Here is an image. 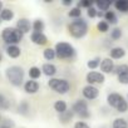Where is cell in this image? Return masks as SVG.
<instances>
[{
    "instance_id": "obj_40",
    "label": "cell",
    "mask_w": 128,
    "mask_h": 128,
    "mask_svg": "<svg viewBox=\"0 0 128 128\" xmlns=\"http://www.w3.org/2000/svg\"><path fill=\"white\" fill-rule=\"evenodd\" d=\"M3 9H4V6H3V2H0V13H2Z\"/></svg>"
},
{
    "instance_id": "obj_35",
    "label": "cell",
    "mask_w": 128,
    "mask_h": 128,
    "mask_svg": "<svg viewBox=\"0 0 128 128\" xmlns=\"http://www.w3.org/2000/svg\"><path fill=\"white\" fill-rule=\"evenodd\" d=\"M97 13H98V10H97L96 6H90L89 9H87V15H88L90 19L96 18V16H97Z\"/></svg>"
},
{
    "instance_id": "obj_12",
    "label": "cell",
    "mask_w": 128,
    "mask_h": 128,
    "mask_svg": "<svg viewBox=\"0 0 128 128\" xmlns=\"http://www.w3.org/2000/svg\"><path fill=\"white\" fill-rule=\"evenodd\" d=\"M99 68H100V73H103V74L112 73L114 70V63H113V60L110 58H104L100 62Z\"/></svg>"
},
{
    "instance_id": "obj_43",
    "label": "cell",
    "mask_w": 128,
    "mask_h": 128,
    "mask_svg": "<svg viewBox=\"0 0 128 128\" xmlns=\"http://www.w3.org/2000/svg\"><path fill=\"white\" fill-rule=\"evenodd\" d=\"M127 102H128V94H127Z\"/></svg>"
},
{
    "instance_id": "obj_31",
    "label": "cell",
    "mask_w": 128,
    "mask_h": 128,
    "mask_svg": "<svg viewBox=\"0 0 128 128\" xmlns=\"http://www.w3.org/2000/svg\"><path fill=\"white\" fill-rule=\"evenodd\" d=\"M68 15L69 18H73V19H79L82 18V9L76 6V8H72L69 12H68Z\"/></svg>"
},
{
    "instance_id": "obj_34",
    "label": "cell",
    "mask_w": 128,
    "mask_h": 128,
    "mask_svg": "<svg viewBox=\"0 0 128 128\" xmlns=\"http://www.w3.org/2000/svg\"><path fill=\"white\" fill-rule=\"evenodd\" d=\"M90 6H93V3L90 0H82V2L78 3V8H84V9H89Z\"/></svg>"
},
{
    "instance_id": "obj_3",
    "label": "cell",
    "mask_w": 128,
    "mask_h": 128,
    "mask_svg": "<svg viewBox=\"0 0 128 128\" xmlns=\"http://www.w3.org/2000/svg\"><path fill=\"white\" fill-rule=\"evenodd\" d=\"M107 103H108L109 107L114 108V109H116L117 112H119V113H126V112L128 110V102H127V99H126L122 94H119V93H116V92L109 93V94L107 96Z\"/></svg>"
},
{
    "instance_id": "obj_29",
    "label": "cell",
    "mask_w": 128,
    "mask_h": 128,
    "mask_svg": "<svg viewBox=\"0 0 128 128\" xmlns=\"http://www.w3.org/2000/svg\"><path fill=\"white\" fill-rule=\"evenodd\" d=\"M43 56H44L45 60H49V62H50V60H54V59L56 58L54 48H46V49L43 52Z\"/></svg>"
},
{
    "instance_id": "obj_39",
    "label": "cell",
    "mask_w": 128,
    "mask_h": 128,
    "mask_svg": "<svg viewBox=\"0 0 128 128\" xmlns=\"http://www.w3.org/2000/svg\"><path fill=\"white\" fill-rule=\"evenodd\" d=\"M97 16H98V18H103V16H104V13L98 10V13H97Z\"/></svg>"
},
{
    "instance_id": "obj_10",
    "label": "cell",
    "mask_w": 128,
    "mask_h": 128,
    "mask_svg": "<svg viewBox=\"0 0 128 128\" xmlns=\"http://www.w3.org/2000/svg\"><path fill=\"white\" fill-rule=\"evenodd\" d=\"M82 94L84 97V99H88V100H94L98 98L99 96V90L96 86H89L87 84L86 87H83L82 89Z\"/></svg>"
},
{
    "instance_id": "obj_15",
    "label": "cell",
    "mask_w": 128,
    "mask_h": 128,
    "mask_svg": "<svg viewBox=\"0 0 128 128\" xmlns=\"http://www.w3.org/2000/svg\"><path fill=\"white\" fill-rule=\"evenodd\" d=\"M30 40L36 45H45L48 43V36L44 33H32Z\"/></svg>"
},
{
    "instance_id": "obj_6",
    "label": "cell",
    "mask_w": 128,
    "mask_h": 128,
    "mask_svg": "<svg viewBox=\"0 0 128 128\" xmlns=\"http://www.w3.org/2000/svg\"><path fill=\"white\" fill-rule=\"evenodd\" d=\"M48 86L58 94H67L70 90V83L63 78H50Z\"/></svg>"
},
{
    "instance_id": "obj_18",
    "label": "cell",
    "mask_w": 128,
    "mask_h": 128,
    "mask_svg": "<svg viewBox=\"0 0 128 128\" xmlns=\"http://www.w3.org/2000/svg\"><path fill=\"white\" fill-rule=\"evenodd\" d=\"M73 117H74L73 110H72V109H67L64 113L59 114V117H58V118H59V122H60V123H63V124H68V123H70V122H72Z\"/></svg>"
},
{
    "instance_id": "obj_28",
    "label": "cell",
    "mask_w": 128,
    "mask_h": 128,
    "mask_svg": "<svg viewBox=\"0 0 128 128\" xmlns=\"http://www.w3.org/2000/svg\"><path fill=\"white\" fill-rule=\"evenodd\" d=\"M100 62H102V59H100L99 56H96V58H93V59L88 60L87 67H88L90 70H94V69H97V68L100 66Z\"/></svg>"
},
{
    "instance_id": "obj_23",
    "label": "cell",
    "mask_w": 128,
    "mask_h": 128,
    "mask_svg": "<svg viewBox=\"0 0 128 128\" xmlns=\"http://www.w3.org/2000/svg\"><path fill=\"white\" fill-rule=\"evenodd\" d=\"M32 29L33 33H43V30L45 29V23L42 19H36L32 23Z\"/></svg>"
},
{
    "instance_id": "obj_17",
    "label": "cell",
    "mask_w": 128,
    "mask_h": 128,
    "mask_svg": "<svg viewBox=\"0 0 128 128\" xmlns=\"http://www.w3.org/2000/svg\"><path fill=\"white\" fill-rule=\"evenodd\" d=\"M124 55H126V50L122 46H114L109 50L110 59H122Z\"/></svg>"
},
{
    "instance_id": "obj_36",
    "label": "cell",
    "mask_w": 128,
    "mask_h": 128,
    "mask_svg": "<svg viewBox=\"0 0 128 128\" xmlns=\"http://www.w3.org/2000/svg\"><path fill=\"white\" fill-rule=\"evenodd\" d=\"M74 128H90L84 120H78L74 123Z\"/></svg>"
},
{
    "instance_id": "obj_4",
    "label": "cell",
    "mask_w": 128,
    "mask_h": 128,
    "mask_svg": "<svg viewBox=\"0 0 128 128\" xmlns=\"http://www.w3.org/2000/svg\"><path fill=\"white\" fill-rule=\"evenodd\" d=\"M55 55L56 58L62 60H67V59H73L76 56V49L70 43L67 42H59L55 44Z\"/></svg>"
},
{
    "instance_id": "obj_9",
    "label": "cell",
    "mask_w": 128,
    "mask_h": 128,
    "mask_svg": "<svg viewBox=\"0 0 128 128\" xmlns=\"http://www.w3.org/2000/svg\"><path fill=\"white\" fill-rule=\"evenodd\" d=\"M113 72L117 74L118 82L120 84H128V66L127 64H119V66L114 67Z\"/></svg>"
},
{
    "instance_id": "obj_26",
    "label": "cell",
    "mask_w": 128,
    "mask_h": 128,
    "mask_svg": "<svg viewBox=\"0 0 128 128\" xmlns=\"http://www.w3.org/2000/svg\"><path fill=\"white\" fill-rule=\"evenodd\" d=\"M28 74H29V77H30L32 80H36V79H39L40 76H42V69H40L39 67H30Z\"/></svg>"
},
{
    "instance_id": "obj_8",
    "label": "cell",
    "mask_w": 128,
    "mask_h": 128,
    "mask_svg": "<svg viewBox=\"0 0 128 128\" xmlns=\"http://www.w3.org/2000/svg\"><path fill=\"white\" fill-rule=\"evenodd\" d=\"M86 80L89 86H96V84H103L106 80V77L103 73L100 72H96V70H90L87 76H86Z\"/></svg>"
},
{
    "instance_id": "obj_30",
    "label": "cell",
    "mask_w": 128,
    "mask_h": 128,
    "mask_svg": "<svg viewBox=\"0 0 128 128\" xmlns=\"http://www.w3.org/2000/svg\"><path fill=\"white\" fill-rule=\"evenodd\" d=\"M9 108H10V100L3 93H0V109L8 110Z\"/></svg>"
},
{
    "instance_id": "obj_42",
    "label": "cell",
    "mask_w": 128,
    "mask_h": 128,
    "mask_svg": "<svg viewBox=\"0 0 128 128\" xmlns=\"http://www.w3.org/2000/svg\"><path fill=\"white\" fill-rule=\"evenodd\" d=\"M3 23V20H2V18H0V24H2Z\"/></svg>"
},
{
    "instance_id": "obj_27",
    "label": "cell",
    "mask_w": 128,
    "mask_h": 128,
    "mask_svg": "<svg viewBox=\"0 0 128 128\" xmlns=\"http://www.w3.org/2000/svg\"><path fill=\"white\" fill-rule=\"evenodd\" d=\"M112 128H128V122L124 118H116L112 122Z\"/></svg>"
},
{
    "instance_id": "obj_41",
    "label": "cell",
    "mask_w": 128,
    "mask_h": 128,
    "mask_svg": "<svg viewBox=\"0 0 128 128\" xmlns=\"http://www.w3.org/2000/svg\"><path fill=\"white\" fill-rule=\"evenodd\" d=\"M2 60H3V55H2V54H0V62H2Z\"/></svg>"
},
{
    "instance_id": "obj_13",
    "label": "cell",
    "mask_w": 128,
    "mask_h": 128,
    "mask_svg": "<svg viewBox=\"0 0 128 128\" xmlns=\"http://www.w3.org/2000/svg\"><path fill=\"white\" fill-rule=\"evenodd\" d=\"M56 72H58L56 67L54 66V64H52V63H44L42 66V74H44V76H46L49 78H54Z\"/></svg>"
},
{
    "instance_id": "obj_20",
    "label": "cell",
    "mask_w": 128,
    "mask_h": 128,
    "mask_svg": "<svg viewBox=\"0 0 128 128\" xmlns=\"http://www.w3.org/2000/svg\"><path fill=\"white\" fill-rule=\"evenodd\" d=\"M53 107H54V110H55L58 114H62V113H64V112L68 109V104H67V102H66V100H62V99L55 100Z\"/></svg>"
},
{
    "instance_id": "obj_32",
    "label": "cell",
    "mask_w": 128,
    "mask_h": 128,
    "mask_svg": "<svg viewBox=\"0 0 128 128\" xmlns=\"http://www.w3.org/2000/svg\"><path fill=\"white\" fill-rule=\"evenodd\" d=\"M97 29H98L99 33H107V32L109 30V24H108L106 20H100V22H98V24H97Z\"/></svg>"
},
{
    "instance_id": "obj_19",
    "label": "cell",
    "mask_w": 128,
    "mask_h": 128,
    "mask_svg": "<svg viewBox=\"0 0 128 128\" xmlns=\"http://www.w3.org/2000/svg\"><path fill=\"white\" fill-rule=\"evenodd\" d=\"M18 113L20 116H28L30 113V104L28 100H22L18 104Z\"/></svg>"
},
{
    "instance_id": "obj_2",
    "label": "cell",
    "mask_w": 128,
    "mask_h": 128,
    "mask_svg": "<svg viewBox=\"0 0 128 128\" xmlns=\"http://www.w3.org/2000/svg\"><path fill=\"white\" fill-rule=\"evenodd\" d=\"M68 32L76 39L84 38L87 35V33H88V23H87V20H84L83 18H79V19L73 20L68 25Z\"/></svg>"
},
{
    "instance_id": "obj_7",
    "label": "cell",
    "mask_w": 128,
    "mask_h": 128,
    "mask_svg": "<svg viewBox=\"0 0 128 128\" xmlns=\"http://www.w3.org/2000/svg\"><path fill=\"white\" fill-rule=\"evenodd\" d=\"M72 110H73L74 116H78L80 119H88L90 117L88 103L84 99H78L77 102H74L72 106Z\"/></svg>"
},
{
    "instance_id": "obj_25",
    "label": "cell",
    "mask_w": 128,
    "mask_h": 128,
    "mask_svg": "<svg viewBox=\"0 0 128 128\" xmlns=\"http://www.w3.org/2000/svg\"><path fill=\"white\" fill-rule=\"evenodd\" d=\"M110 5H112V3H110V2H108V0H100V2H97V3H96L97 10L103 12V13L108 12V10H109V8H110Z\"/></svg>"
},
{
    "instance_id": "obj_33",
    "label": "cell",
    "mask_w": 128,
    "mask_h": 128,
    "mask_svg": "<svg viewBox=\"0 0 128 128\" xmlns=\"http://www.w3.org/2000/svg\"><path fill=\"white\" fill-rule=\"evenodd\" d=\"M110 38H112L113 40L120 39V38H122V29H120V28H114V29H112V32H110Z\"/></svg>"
},
{
    "instance_id": "obj_37",
    "label": "cell",
    "mask_w": 128,
    "mask_h": 128,
    "mask_svg": "<svg viewBox=\"0 0 128 128\" xmlns=\"http://www.w3.org/2000/svg\"><path fill=\"white\" fill-rule=\"evenodd\" d=\"M13 127H14V123L12 120H9V119L4 120L2 124H0V128H13Z\"/></svg>"
},
{
    "instance_id": "obj_38",
    "label": "cell",
    "mask_w": 128,
    "mask_h": 128,
    "mask_svg": "<svg viewBox=\"0 0 128 128\" xmlns=\"http://www.w3.org/2000/svg\"><path fill=\"white\" fill-rule=\"evenodd\" d=\"M72 4H73L72 0H63L62 2V5H64V6H72Z\"/></svg>"
},
{
    "instance_id": "obj_5",
    "label": "cell",
    "mask_w": 128,
    "mask_h": 128,
    "mask_svg": "<svg viewBox=\"0 0 128 128\" xmlns=\"http://www.w3.org/2000/svg\"><path fill=\"white\" fill-rule=\"evenodd\" d=\"M2 38L6 45H18L19 43H22L24 35L16 28L8 26L4 28V30L2 32Z\"/></svg>"
},
{
    "instance_id": "obj_24",
    "label": "cell",
    "mask_w": 128,
    "mask_h": 128,
    "mask_svg": "<svg viewBox=\"0 0 128 128\" xmlns=\"http://www.w3.org/2000/svg\"><path fill=\"white\" fill-rule=\"evenodd\" d=\"M114 8L120 13H128V0H117L113 4Z\"/></svg>"
},
{
    "instance_id": "obj_11",
    "label": "cell",
    "mask_w": 128,
    "mask_h": 128,
    "mask_svg": "<svg viewBox=\"0 0 128 128\" xmlns=\"http://www.w3.org/2000/svg\"><path fill=\"white\" fill-rule=\"evenodd\" d=\"M15 28H16L23 35H24V34L30 33V30H32V23H30L29 19H26V18H22V19H19V20L16 22Z\"/></svg>"
},
{
    "instance_id": "obj_16",
    "label": "cell",
    "mask_w": 128,
    "mask_h": 128,
    "mask_svg": "<svg viewBox=\"0 0 128 128\" xmlns=\"http://www.w3.org/2000/svg\"><path fill=\"white\" fill-rule=\"evenodd\" d=\"M5 53L8 54L9 58L16 59V58H19V56L22 55V49H20V46H18V45H6Z\"/></svg>"
},
{
    "instance_id": "obj_21",
    "label": "cell",
    "mask_w": 128,
    "mask_h": 128,
    "mask_svg": "<svg viewBox=\"0 0 128 128\" xmlns=\"http://www.w3.org/2000/svg\"><path fill=\"white\" fill-rule=\"evenodd\" d=\"M0 18H2L3 22H12L14 19V12L9 8H4L0 13Z\"/></svg>"
},
{
    "instance_id": "obj_14",
    "label": "cell",
    "mask_w": 128,
    "mask_h": 128,
    "mask_svg": "<svg viewBox=\"0 0 128 128\" xmlns=\"http://www.w3.org/2000/svg\"><path fill=\"white\" fill-rule=\"evenodd\" d=\"M39 88H40V86H39V83L36 80L29 79V80L24 82V90L28 94H35L39 90Z\"/></svg>"
},
{
    "instance_id": "obj_22",
    "label": "cell",
    "mask_w": 128,
    "mask_h": 128,
    "mask_svg": "<svg viewBox=\"0 0 128 128\" xmlns=\"http://www.w3.org/2000/svg\"><path fill=\"white\" fill-rule=\"evenodd\" d=\"M103 18H104V20H106L108 24H113V25H116V24L118 23V16H117V15H116V13H114V12H112V10L106 12Z\"/></svg>"
},
{
    "instance_id": "obj_44",
    "label": "cell",
    "mask_w": 128,
    "mask_h": 128,
    "mask_svg": "<svg viewBox=\"0 0 128 128\" xmlns=\"http://www.w3.org/2000/svg\"><path fill=\"white\" fill-rule=\"evenodd\" d=\"M0 119H2V117H0Z\"/></svg>"
},
{
    "instance_id": "obj_1",
    "label": "cell",
    "mask_w": 128,
    "mask_h": 128,
    "mask_svg": "<svg viewBox=\"0 0 128 128\" xmlns=\"http://www.w3.org/2000/svg\"><path fill=\"white\" fill-rule=\"evenodd\" d=\"M5 77H6L8 82L12 86L20 87L24 83L25 73H24V69L22 67H19V66H10L5 70Z\"/></svg>"
}]
</instances>
